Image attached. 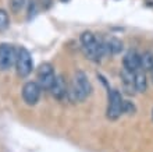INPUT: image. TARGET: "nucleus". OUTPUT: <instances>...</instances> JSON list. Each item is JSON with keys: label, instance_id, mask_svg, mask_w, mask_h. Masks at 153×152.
Listing matches in <instances>:
<instances>
[{"label": "nucleus", "instance_id": "f257e3e1", "mask_svg": "<svg viewBox=\"0 0 153 152\" xmlns=\"http://www.w3.org/2000/svg\"><path fill=\"white\" fill-rule=\"evenodd\" d=\"M81 45H82V50H84L85 56L89 60L99 63L102 57L106 55L105 42L96 39V36L93 35L91 31H85L81 34Z\"/></svg>", "mask_w": 153, "mask_h": 152}, {"label": "nucleus", "instance_id": "f3484780", "mask_svg": "<svg viewBox=\"0 0 153 152\" xmlns=\"http://www.w3.org/2000/svg\"><path fill=\"white\" fill-rule=\"evenodd\" d=\"M40 1V7L43 8V10H48V8H50V6H52L53 0H39Z\"/></svg>", "mask_w": 153, "mask_h": 152}, {"label": "nucleus", "instance_id": "6e6552de", "mask_svg": "<svg viewBox=\"0 0 153 152\" xmlns=\"http://www.w3.org/2000/svg\"><path fill=\"white\" fill-rule=\"evenodd\" d=\"M50 94L57 100H63L68 96V85H67L65 78L61 74L60 76H56V80H54L52 88H50Z\"/></svg>", "mask_w": 153, "mask_h": 152}, {"label": "nucleus", "instance_id": "9b49d317", "mask_svg": "<svg viewBox=\"0 0 153 152\" xmlns=\"http://www.w3.org/2000/svg\"><path fill=\"white\" fill-rule=\"evenodd\" d=\"M134 89L139 94H143L148 89V78H146V74L143 71L138 70L134 74Z\"/></svg>", "mask_w": 153, "mask_h": 152}, {"label": "nucleus", "instance_id": "39448f33", "mask_svg": "<svg viewBox=\"0 0 153 152\" xmlns=\"http://www.w3.org/2000/svg\"><path fill=\"white\" fill-rule=\"evenodd\" d=\"M123 105H124V99L121 92L117 89H111L109 92V105L106 110V116L109 120H117L123 115Z\"/></svg>", "mask_w": 153, "mask_h": 152}, {"label": "nucleus", "instance_id": "4468645a", "mask_svg": "<svg viewBox=\"0 0 153 152\" xmlns=\"http://www.w3.org/2000/svg\"><path fill=\"white\" fill-rule=\"evenodd\" d=\"M27 0H10V8L13 13H18L25 7Z\"/></svg>", "mask_w": 153, "mask_h": 152}, {"label": "nucleus", "instance_id": "1a4fd4ad", "mask_svg": "<svg viewBox=\"0 0 153 152\" xmlns=\"http://www.w3.org/2000/svg\"><path fill=\"white\" fill-rule=\"evenodd\" d=\"M123 66L128 71L137 73L138 70H141V55L135 50H129L123 59Z\"/></svg>", "mask_w": 153, "mask_h": 152}, {"label": "nucleus", "instance_id": "9d476101", "mask_svg": "<svg viewBox=\"0 0 153 152\" xmlns=\"http://www.w3.org/2000/svg\"><path fill=\"white\" fill-rule=\"evenodd\" d=\"M123 48H124L123 42L116 36H111V38L105 40V49L107 55H118V53H121Z\"/></svg>", "mask_w": 153, "mask_h": 152}, {"label": "nucleus", "instance_id": "0eeeda50", "mask_svg": "<svg viewBox=\"0 0 153 152\" xmlns=\"http://www.w3.org/2000/svg\"><path fill=\"white\" fill-rule=\"evenodd\" d=\"M40 92H42V88L39 87L36 81H28L22 87V99H24V102L27 105L33 106L39 100Z\"/></svg>", "mask_w": 153, "mask_h": 152}, {"label": "nucleus", "instance_id": "a211bd4d", "mask_svg": "<svg viewBox=\"0 0 153 152\" xmlns=\"http://www.w3.org/2000/svg\"><path fill=\"white\" fill-rule=\"evenodd\" d=\"M61 1H63V3H65V1H68V0H61Z\"/></svg>", "mask_w": 153, "mask_h": 152}, {"label": "nucleus", "instance_id": "dca6fc26", "mask_svg": "<svg viewBox=\"0 0 153 152\" xmlns=\"http://www.w3.org/2000/svg\"><path fill=\"white\" fill-rule=\"evenodd\" d=\"M123 113H135V106H134L132 102H129V100H124V105H123Z\"/></svg>", "mask_w": 153, "mask_h": 152}, {"label": "nucleus", "instance_id": "20e7f679", "mask_svg": "<svg viewBox=\"0 0 153 152\" xmlns=\"http://www.w3.org/2000/svg\"><path fill=\"white\" fill-rule=\"evenodd\" d=\"M56 80V73H54V67L49 61H45L39 66L36 71V82L39 87L45 91H50L53 82Z\"/></svg>", "mask_w": 153, "mask_h": 152}, {"label": "nucleus", "instance_id": "f8f14e48", "mask_svg": "<svg viewBox=\"0 0 153 152\" xmlns=\"http://www.w3.org/2000/svg\"><path fill=\"white\" fill-rule=\"evenodd\" d=\"M141 68L145 71H153V53L143 52L141 55Z\"/></svg>", "mask_w": 153, "mask_h": 152}, {"label": "nucleus", "instance_id": "f03ea898", "mask_svg": "<svg viewBox=\"0 0 153 152\" xmlns=\"http://www.w3.org/2000/svg\"><path fill=\"white\" fill-rule=\"evenodd\" d=\"M92 94V84L84 71H76L74 80L68 88V96L74 102H82Z\"/></svg>", "mask_w": 153, "mask_h": 152}, {"label": "nucleus", "instance_id": "423d86ee", "mask_svg": "<svg viewBox=\"0 0 153 152\" xmlns=\"http://www.w3.org/2000/svg\"><path fill=\"white\" fill-rule=\"evenodd\" d=\"M17 50L10 43H0V70L7 71L16 64Z\"/></svg>", "mask_w": 153, "mask_h": 152}, {"label": "nucleus", "instance_id": "7ed1b4c3", "mask_svg": "<svg viewBox=\"0 0 153 152\" xmlns=\"http://www.w3.org/2000/svg\"><path fill=\"white\" fill-rule=\"evenodd\" d=\"M16 67H17V74L21 78H25L31 74L33 68V61L31 57V53L27 48L21 46L17 49V60H16Z\"/></svg>", "mask_w": 153, "mask_h": 152}, {"label": "nucleus", "instance_id": "ddd939ff", "mask_svg": "<svg viewBox=\"0 0 153 152\" xmlns=\"http://www.w3.org/2000/svg\"><path fill=\"white\" fill-rule=\"evenodd\" d=\"M10 25V18H8V13L3 8H0V31L7 29V27Z\"/></svg>", "mask_w": 153, "mask_h": 152}, {"label": "nucleus", "instance_id": "2eb2a0df", "mask_svg": "<svg viewBox=\"0 0 153 152\" xmlns=\"http://www.w3.org/2000/svg\"><path fill=\"white\" fill-rule=\"evenodd\" d=\"M28 20H31L36 14V0H28Z\"/></svg>", "mask_w": 153, "mask_h": 152}]
</instances>
